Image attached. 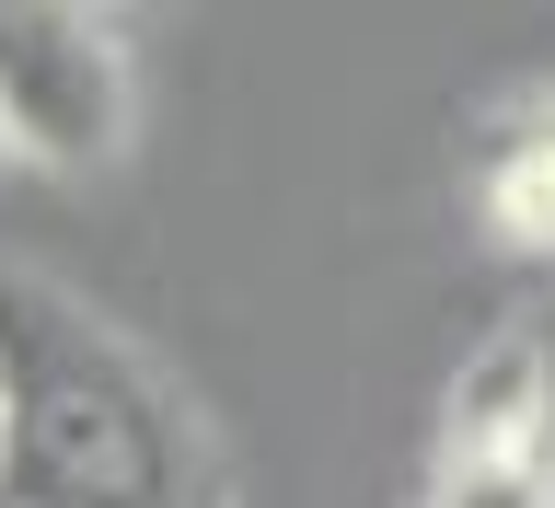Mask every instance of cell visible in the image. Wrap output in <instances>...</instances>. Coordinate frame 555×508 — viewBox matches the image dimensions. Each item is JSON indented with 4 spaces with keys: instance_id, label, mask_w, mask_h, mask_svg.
<instances>
[{
    "instance_id": "cell-1",
    "label": "cell",
    "mask_w": 555,
    "mask_h": 508,
    "mask_svg": "<svg viewBox=\"0 0 555 508\" xmlns=\"http://www.w3.org/2000/svg\"><path fill=\"white\" fill-rule=\"evenodd\" d=\"M0 508H243L208 405L24 255H0Z\"/></svg>"
},
{
    "instance_id": "cell-2",
    "label": "cell",
    "mask_w": 555,
    "mask_h": 508,
    "mask_svg": "<svg viewBox=\"0 0 555 508\" xmlns=\"http://www.w3.org/2000/svg\"><path fill=\"white\" fill-rule=\"evenodd\" d=\"M139 139V69L116 12L81 0H0V151L59 185L128 162Z\"/></svg>"
},
{
    "instance_id": "cell-3",
    "label": "cell",
    "mask_w": 555,
    "mask_h": 508,
    "mask_svg": "<svg viewBox=\"0 0 555 508\" xmlns=\"http://www.w3.org/2000/svg\"><path fill=\"white\" fill-rule=\"evenodd\" d=\"M463 185H475V220L509 243V255H555V128H544V104H532V93L498 104V116L475 128Z\"/></svg>"
},
{
    "instance_id": "cell-4",
    "label": "cell",
    "mask_w": 555,
    "mask_h": 508,
    "mask_svg": "<svg viewBox=\"0 0 555 508\" xmlns=\"http://www.w3.org/2000/svg\"><path fill=\"white\" fill-rule=\"evenodd\" d=\"M428 508H544L532 463H428Z\"/></svg>"
},
{
    "instance_id": "cell-5",
    "label": "cell",
    "mask_w": 555,
    "mask_h": 508,
    "mask_svg": "<svg viewBox=\"0 0 555 508\" xmlns=\"http://www.w3.org/2000/svg\"><path fill=\"white\" fill-rule=\"evenodd\" d=\"M532 485L555 508V324H544V405H532Z\"/></svg>"
},
{
    "instance_id": "cell-6",
    "label": "cell",
    "mask_w": 555,
    "mask_h": 508,
    "mask_svg": "<svg viewBox=\"0 0 555 508\" xmlns=\"http://www.w3.org/2000/svg\"><path fill=\"white\" fill-rule=\"evenodd\" d=\"M532 104H544V128H555V93H532Z\"/></svg>"
},
{
    "instance_id": "cell-7",
    "label": "cell",
    "mask_w": 555,
    "mask_h": 508,
    "mask_svg": "<svg viewBox=\"0 0 555 508\" xmlns=\"http://www.w3.org/2000/svg\"><path fill=\"white\" fill-rule=\"evenodd\" d=\"M0 162H12V151H0Z\"/></svg>"
}]
</instances>
